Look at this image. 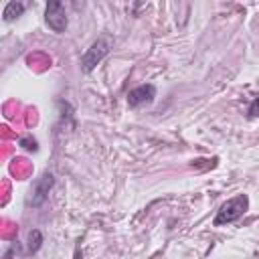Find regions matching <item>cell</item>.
I'll use <instances>...</instances> for the list:
<instances>
[{
    "mask_svg": "<svg viewBox=\"0 0 259 259\" xmlns=\"http://www.w3.org/2000/svg\"><path fill=\"white\" fill-rule=\"evenodd\" d=\"M24 4L22 2H8L6 6H4V10H2V16H4V20L6 22H10V20H14V18H18L22 12H24Z\"/></svg>",
    "mask_w": 259,
    "mask_h": 259,
    "instance_id": "cell-6",
    "label": "cell"
},
{
    "mask_svg": "<svg viewBox=\"0 0 259 259\" xmlns=\"http://www.w3.org/2000/svg\"><path fill=\"white\" fill-rule=\"evenodd\" d=\"M40 243H42V235H40V231H36V229L30 231V233H28V251H30V253L38 251Z\"/></svg>",
    "mask_w": 259,
    "mask_h": 259,
    "instance_id": "cell-7",
    "label": "cell"
},
{
    "mask_svg": "<svg viewBox=\"0 0 259 259\" xmlns=\"http://www.w3.org/2000/svg\"><path fill=\"white\" fill-rule=\"evenodd\" d=\"M45 22H47V26L53 32H63L67 28L69 20H67V12H65L63 2L53 0V2L47 4V8H45Z\"/></svg>",
    "mask_w": 259,
    "mask_h": 259,
    "instance_id": "cell-4",
    "label": "cell"
},
{
    "mask_svg": "<svg viewBox=\"0 0 259 259\" xmlns=\"http://www.w3.org/2000/svg\"><path fill=\"white\" fill-rule=\"evenodd\" d=\"M20 146H22V148H26V150H36V140L20 138Z\"/></svg>",
    "mask_w": 259,
    "mask_h": 259,
    "instance_id": "cell-9",
    "label": "cell"
},
{
    "mask_svg": "<svg viewBox=\"0 0 259 259\" xmlns=\"http://www.w3.org/2000/svg\"><path fill=\"white\" fill-rule=\"evenodd\" d=\"M249 208V196L247 194H237L233 198H229L227 202L221 204V208L217 210V217H214V227H221V225H229L237 219H241Z\"/></svg>",
    "mask_w": 259,
    "mask_h": 259,
    "instance_id": "cell-2",
    "label": "cell"
},
{
    "mask_svg": "<svg viewBox=\"0 0 259 259\" xmlns=\"http://www.w3.org/2000/svg\"><path fill=\"white\" fill-rule=\"evenodd\" d=\"M154 97H156V87L154 85H138V87H134L130 93H127V105L132 107V109H138V107H142V105H148V103H152L154 101Z\"/></svg>",
    "mask_w": 259,
    "mask_h": 259,
    "instance_id": "cell-5",
    "label": "cell"
},
{
    "mask_svg": "<svg viewBox=\"0 0 259 259\" xmlns=\"http://www.w3.org/2000/svg\"><path fill=\"white\" fill-rule=\"evenodd\" d=\"M16 249H18L16 245L8 247V249H6V253H4V259H12V257H14V253H16Z\"/></svg>",
    "mask_w": 259,
    "mask_h": 259,
    "instance_id": "cell-10",
    "label": "cell"
},
{
    "mask_svg": "<svg viewBox=\"0 0 259 259\" xmlns=\"http://www.w3.org/2000/svg\"><path fill=\"white\" fill-rule=\"evenodd\" d=\"M247 115L253 119V117H259V95L251 101V105H249V109H247Z\"/></svg>",
    "mask_w": 259,
    "mask_h": 259,
    "instance_id": "cell-8",
    "label": "cell"
},
{
    "mask_svg": "<svg viewBox=\"0 0 259 259\" xmlns=\"http://www.w3.org/2000/svg\"><path fill=\"white\" fill-rule=\"evenodd\" d=\"M111 47H113V36L111 34L103 32L101 36H97L91 42V47L81 57V69H83V73H91L107 57V53L111 51Z\"/></svg>",
    "mask_w": 259,
    "mask_h": 259,
    "instance_id": "cell-1",
    "label": "cell"
},
{
    "mask_svg": "<svg viewBox=\"0 0 259 259\" xmlns=\"http://www.w3.org/2000/svg\"><path fill=\"white\" fill-rule=\"evenodd\" d=\"M53 184H55L53 174H51V172H45V174H42V176L32 184V188H30V196H28L26 204H28V206H32V208L42 206V204H45V200L49 198V192H51Z\"/></svg>",
    "mask_w": 259,
    "mask_h": 259,
    "instance_id": "cell-3",
    "label": "cell"
}]
</instances>
